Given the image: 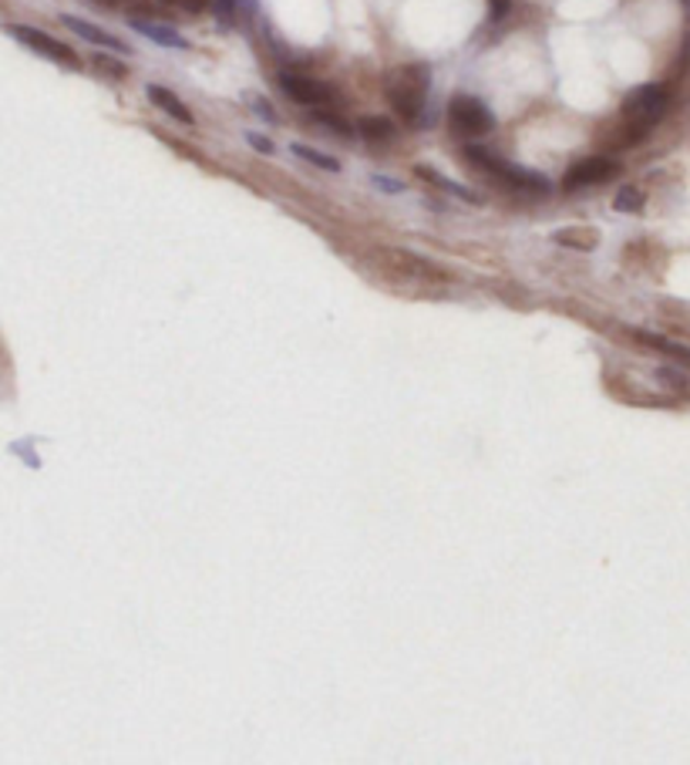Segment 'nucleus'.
I'll return each mask as SVG.
<instances>
[{
	"instance_id": "10",
	"label": "nucleus",
	"mask_w": 690,
	"mask_h": 765,
	"mask_svg": "<svg viewBox=\"0 0 690 765\" xmlns=\"http://www.w3.org/2000/svg\"><path fill=\"white\" fill-rule=\"evenodd\" d=\"M146 95H149V102L156 105V109H162L165 115H172L179 125H193L196 118H193V112L182 105V99L175 95V92H169V88H162V84H149L146 88Z\"/></svg>"
},
{
	"instance_id": "1",
	"label": "nucleus",
	"mask_w": 690,
	"mask_h": 765,
	"mask_svg": "<svg viewBox=\"0 0 690 765\" xmlns=\"http://www.w3.org/2000/svg\"><path fill=\"white\" fill-rule=\"evenodd\" d=\"M428 92H432V68L428 65H401L394 71H388L384 78V95L391 102V109L411 122V125H428Z\"/></svg>"
},
{
	"instance_id": "23",
	"label": "nucleus",
	"mask_w": 690,
	"mask_h": 765,
	"mask_svg": "<svg viewBox=\"0 0 690 765\" xmlns=\"http://www.w3.org/2000/svg\"><path fill=\"white\" fill-rule=\"evenodd\" d=\"M657 378H660L664 385H670V388H687V381H683L680 375H670V368H660Z\"/></svg>"
},
{
	"instance_id": "15",
	"label": "nucleus",
	"mask_w": 690,
	"mask_h": 765,
	"mask_svg": "<svg viewBox=\"0 0 690 765\" xmlns=\"http://www.w3.org/2000/svg\"><path fill=\"white\" fill-rule=\"evenodd\" d=\"M384 256H388V260H398V263H401V270H407V274H414V277H435V270H432L425 260L411 256V253H401V250H384Z\"/></svg>"
},
{
	"instance_id": "14",
	"label": "nucleus",
	"mask_w": 690,
	"mask_h": 765,
	"mask_svg": "<svg viewBox=\"0 0 690 765\" xmlns=\"http://www.w3.org/2000/svg\"><path fill=\"white\" fill-rule=\"evenodd\" d=\"M556 243L576 247V250H593L596 243H600V233L586 230V227H573V230H560V233H556Z\"/></svg>"
},
{
	"instance_id": "7",
	"label": "nucleus",
	"mask_w": 690,
	"mask_h": 765,
	"mask_svg": "<svg viewBox=\"0 0 690 765\" xmlns=\"http://www.w3.org/2000/svg\"><path fill=\"white\" fill-rule=\"evenodd\" d=\"M488 175H495L502 186H509V190H519V193H539L545 196L549 193V179L542 172H532V169H522V165H513V162H505V159H495Z\"/></svg>"
},
{
	"instance_id": "12",
	"label": "nucleus",
	"mask_w": 690,
	"mask_h": 765,
	"mask_svg": "<svg viewBox=\"0 0 690 765\" xmlns=\"http://www.w3.org/2000/svg\"><path fill=\"white\" fill-rule=\"evenodd\" d=\"M357 135L367 142H391L398 135V128L384 115H364V118H357Z\"/></svg>"
},
{
	"instance_id": "3",
	"label": "nucleus",
	"mask_w": 690,
	"mask_h": 765,
	"mask_svg": "<svg viewBox=\"0 0 690 765\" xmlns=\"http://www.w3.org/2000/svg\"><path fill=\"white\" fill-rule=\"evenodd\" d=\"M448 125L458 139H482V135L495 128V115L475 95H455L448 105Z\"/></svg>"
},
{
	"instance_id": "5",
	"label": "nucleus",
	"mask_w": 690,
	"mask_h": 765,
	"mask_svg": "<svg viewBox=\"0 0 690 765\" xmlns=\"http://www.w3.org/2000/svg\"><path fill=\"white\" fill-rule=\"evenodd\" d=\"M8 34L18 37L21 44H27V48L37 52L41 58L58 61V65H65V68H81V58L68 48L65 41H58V37H51V34H44V31H37V27H27V24H11Z\"/></svg>"
},
{
	"instance_id": "26",
	"label": "nucleus",
	"mask_w": 690,
	"mask_h": 765,
	"mask_svg": "<svg viewBox=\"0 0 690 765\" xmlns=\"http://www.w3.org/2000/svg\"><path fill=\"white\" fill-rule=\"evenodd\" d=\"M102 8H131V4H142V0H99Z\"/></svg>"
},
{
	"instance_id": "4",
	"label": "nucleus",
	"mask_w": 690,
	"mask_h": 765,
	"mask_svg": "<svg viewBox=\"0 0 690 765\" xmlns=\"http://www.w3.org/2000/svg\"><path fill=\"white\" fill-rule=\"evenodd\" d=\"M280 88L287 92L290 102L307 105V109H331V105H341V95L334 92V88H331L327 81H317V78L300 75V71H284V75H280Z\"/></svg>"
},
{
	"instance_id": "21",
	"label": "nucleus",
	"mask_w": 690,
	"mask_h": 765,
	"mask_svg": "<svg viewBox=\"0 0 690 765\" xmlns=\"http://www.w3.org/2000/svg\"><path fill=\"white\" fill-rule=\"evenodd\" d=\"M246 142H250L256 152H263V156H273V149H276V146L266 139V135H260V132H246Z\"/></svg>"
},
{
	"instance_id": "9",
	"label": "nucleus",
	"mask_w": 690,
	"mask_h": 765,
	"mask_svg": "<svg viewBox=\"0 0 690 765\" xmlns=\"http://www.w3.org/2000/svg\"><path fill=\"white\" fill-rule=\"evenodd\" d=\"M128 24H131L138 34H142V37L162 44V48H175V52H186V48H189V41L182 37L175 27H169V24H156V21H149V18H135V14H131Z\"/></svg>"
},
{
	"instance_id": "19",
	"label": "nucleus",
	"mask_w": 690,
	"mask_h": 765,
	"mask_svg": "<svg viewBox=\"0 0 690 765\" xmlns=\"http://www.w3.org/2000/svg\"><path fill=\"white\" fill-rule=\"evenodd\" d=\"M95 68H99L102 75H108V78H125V75H128V68H125L122 61L108 58V55H99V58H95Z\"/></svg>"
},
{
	"instance_id": "2",
	"label": "nucleus",
	"mask_w": 690,
	"mask_h": 765,
	"mask_svg": "<svg viewBox=\"0 0 690 765\" xmlns=\"http://www.w3.org/2000/svg\"><path fill=\"white\" fill-rule=\"evenodd\" d=\"M667 112V88L664 84H640L623 102V139L620 146H633L647 135Z\"/></svg>"
},
{
	"instance_id": "22",
	"label": "nucleus",
	"mask_w": 690,
	"mask_h": 765,
	"mask_svg": "<svg viewBox=\"0 0 690 765\" xmlns=\"http://www.w3.org/2000/svg\"><path fill=\"white\" fill-rule=\"evenodd\" d=\"M488 4H492V21H502L513 11V0H488Z\"/></svg>"
},
{
	"instance_id": "13",
	"label": "nucleus",
	"mask_w": 690,
	"mask_h": 765,
	"mask_svg": "<svg viewBox=\"0 0 690 765\" xmlns=\"http://www.w3.org/2000/svg\"><path fill=\"white\" fill-rule=\"evenodd\" d=\"M414 172H418L422 179H428V183H435V186H441L445 193H451V196H458V199H465V203H479V196L472 193V190H465L462 183H451V179H445L438 169H428V165H418V169H414Z\"/></svg>"
},
{
	"instance_id": "8",
	"label": "nucleus",
	"mask_w": 690,
	"mask_h": 765,
	"mask_svg": "<svg viewBox=\"0 0 690 765\" xmlns=\"http://www.w3.org/2000/svg\"><path fill=\"white\" fill-rule=\"evenodd\" d=\"M61 24H65V27H71L78 37H84V41H91V44H99V48H108V52L128 55V44H125L122 37H115V34H108V31H102L99 24L81 21V18H74V14H65V18H61Z\"/></svg>"
},
{
	"instance_id": "6",
	"label": "nucleus",
	"mask_w": 690,
	"mask_h": 765,
	"mask_svg": "<svg viewBox=\"0 0 690 765\" xmlns=\"http://www.w3.org/2000/svg\"><path fill=\"white\" fill-rule=\"evenodd\" d=\"M620 172V162L607 159V156H593V159H583L576 162L566 175H563V186L566 190H586V186H600V183H610V179Z\"/></svg>"
},
{
	"instance_id": "27",
	"label": "nucleus",
	"mask_w": 690,
	"mask_h": 765,
	"mask_svg": "<svg viewBox=\"0 0 690 765\" xmlns=\"http://www.w3.org/2000/svg\"><path fill=\"white\" fill-rule=\"evenodd\" d=\"M240 11H256V0H237Z\"/></svg>"
},
{
	"instance_id": "18",
	"label": "nucleus",
	"mask_w": 690,
	"mask_h": 765,
	"mask_svg": "<svg viewBox=\"0 0 690 765\" xmlns=\"http://www.w3.org/2000/svg\"><path fill=\"white\" fill-rule=\"evenodd\" d=\"M313 118H317L320 125H324V128H334L337 135H344V139H350V135L357 132V128H350V122H344V118L334 115V112H317Z\"/></svg>"
},
{
	"instance_id": "17",
	"label": "nucleus",
	"mask_w": 690,
	"mask_h": 765,
	"mask_svg": "<svg viewBox=\"0 0 690 765\" xmlns=\"http://www.w3.org/2000/svg\"><path fill=\"white\" fill-rule=\"evenodd\" d=\"M613 206H617L620 213H640V206H643V196H640V190H633V186H623V190L617 193Z\"/></svg>"
},
{
	"instance_id": "11",
	"label": "nucleus",
	"mask_w": 690,
	"mask_h": 765,
	"mask_svg": "<svg viewBox=\"0 0 690 765\" xmlns=\"http://www.w3.org/2000/svg\"><path fill=\"white\" fill-rule=\"evenodd\" d=\"M630 338H636L643 347H654V351H660V354H670L674 362H680V365L690 368V347H687V344H677V341L660 338V334H654V331H630Z\"/></svg>"
},
{
	"instance_id": "16",
	"label": "nucleus",
	"mask_w": 690,
	"mask_h": 765,
	"mask_svg": "<svg viewBox=\"0 0 690 765\" xmlns=\"http://www.w3.org/2000/svg\"><path fill=\"white\" fill-rule=\"evenodd\" d=\"M290 152H294V156H300V159H307V162H310V165H317V169L341 172V162H337L334 156H324V152H317V149H310V146L294 142V146H290Z\"/></svg>"
},
{
	"instance_id": "20",
	"label": "nucleus",
	"mask_w": 690,
	"mask_h": 765,
	"mask_svg": "<svg viewBox=\"0 0 690 765\" xmlns=\"http://www.w3.org/2000/svg\"><path fill=\"white\" fill-rule=\"evenodd\" d=\"M162 4H169L182 14H203L209 8V0H162Z\"/></svg>"
},
{
	"instance_id": "25",
	"label": "nucleus",
	"mask_w": 690,
	"mask_h": 765,
	"mask_svg": "<svg viewBox=\"0 0 690 765\" xmlns=\"http://www.w3.org/2000/svg\"><path fill=\"white\" fill-rule=\"evenodd\" d=\"M253 109H256V115H260L263 122H276V112H273L263 99H253Z\"/></svg>"
},
{
	"instance_id": "24",
	"label": "nucleus",
	"mask_w": 690,
	"mask_h": 765,
	"mask_svg": "<svg viewBox=\"0 0 690 765\" xmlns=\"http://www.w3.org/2000/svg\"><path fill=\"white\" fill-rule=\"evenodd\" d=\"M375 186H381L384 193H401L404 190L401 183H394V179H388V175H375Z\"/></svg>"
}]
</instances>
